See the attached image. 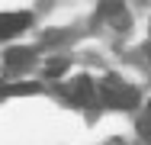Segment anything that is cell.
Returning a JSON list of instances; mask_svg holds the SVG:
<instances>
[{
	"label": "cell",
	"instance_id": "obj_3",
	"mask_svg": "<svg viewBox=\"0 0 151 145\" xmlns=\"http://www.w3.org/2000/svg\"><path fill=\"white\" fill-rule=\"evenodd\" d=\"M29 26V13H0V39H10Z\"/></svg>",
	"mask_w": 151,
	"mask_h": 145
},
{
	"label": "cell",
	"instance_id": "obj_2",
	"mask_svg": "<svg viewBox=\"0 0 151 145\" xmlns=\"http://www.w3.org/2000/svg\"><path fill=\"white\" fill-rule=\"evenodd\" d=\"M64 94H68V100L71 103H77V107H90L93 100H96V84H93L90 78H74L71 84H64Z\"/></svg>",
	"mask_w": 151,
	"mask_h": 145
},
{
	"label": "cell",
	"instance_id": "obj_6",
	"mask_svg": "<svg viewBox=\"0 0 151 145\" xmlns=\"http://www.w3.org/2000/svg\"><path fill=\"white\" fill-rule=\"evenodd\" d=\"M10 94H39L35 84H19V87H10Z\"/></svg>",
	"mask_w": 151,
	"mask_h": 145
},
{
	"label": "cell",
	"instance_id": "obj_5",
	"mask_svg": "<svg viewBox=\"0 0 151 145\" xmlns=\"http://www.w3.org/2000/svg\"><path fill=\"white\" fill-rule=\"evenodd\" d=\"M64 68H68V61H64V58H55V61H48V65H45V71H48V74H61Z\"/></svg>",
	"mask_w": 151,
	"mask_h": 145
},
{
	"label": "cell",
	"instance_id": "obj_7",
	"mask_svg": "<svg viewBox=\"0 0 151 145\" xmlns=\"http://www.w3.org/2000/svg\"><path fill=\"white\" fill-rule=\"evenodd\" d=\"M142 132L148 136V142H151V103H148V119H142Z\"/></svg>",
	"mask_w": 151,
	"mask_h": 145
},
{
	"label": "cell",
	"instance_id": "obj_1",
	"mask_svg": "<svg viewBox=\"0 0 151 145\" xmlns=\"http://www.w3.org/2000/svg\"><path fill=\"white\" fill-rule=\"evenodd\" d=\"M100 100L106 107H113V110H132V107H138V90L132 84H125L122 78L109 74L100 84Z\"/></svg>",
	"mask_w": 151,
	"mask_h": 145
},
{
	"label": "cell",
	"instance_id": "obj_4",
	"mask_svg": "<svg viewBox=\"0 0 151 145\" xmlns=\"http://www.w3.org/2000/svg\"><path fill=\"white\" fill-rule=\"evenodd\" d=\"M29 58H32L29 49H10V52H6V68L19 71V68H26V65H29Z\"/></svg>",
	"mask_w": 151,
	"mask_h": 145
}]
</instances>
